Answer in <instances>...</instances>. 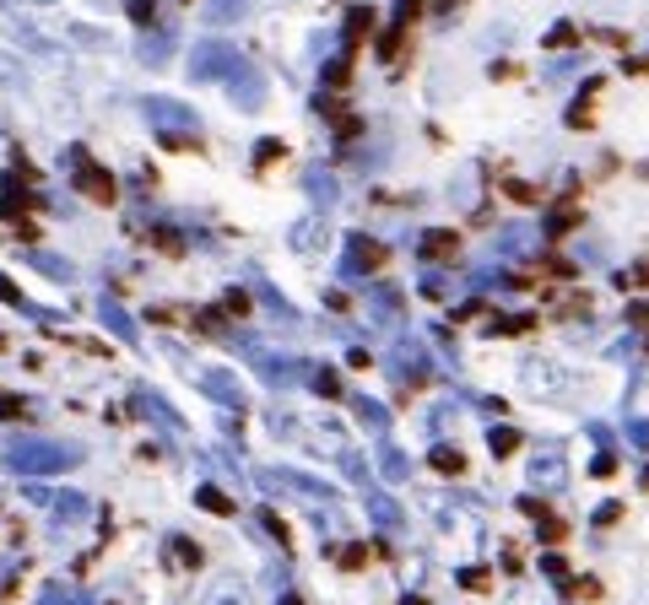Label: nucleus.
<instances>
[{
	"mask_svg": "<svg viewBox=\"0 0 649 605\" xmlns=\"http://www.w3.org/2000/svg\"><path fill=\"white\" fill-rule=\"evenodd\" d=\"M0 87H22V65L11 55H0Z\"/></svg>",
	"mask_w": 649,
	"mask_h": 605,
	"instance_id": "obj_1",
	"label": "nucleus"
},
{
	"mask_svg": "<svg viewBox=\"0 0 649 605\" xmlns=\"http://www.w3.org/2000/svg\"><path fill=\"white\" fill-rule=\"evenodd\" d=\"M211 605H244V589H238V584H222V589H217V600H211Z\"/></svg>",
	"mask_w": 649,
	"mask_h": 605,
	"instance_id": "obj_2",
	"label": "nucleus"
}]
</instances>
